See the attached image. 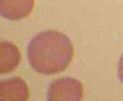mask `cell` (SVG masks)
<instances>
[{
  "instance_id": "8992f818",
  "label": "cell",
  "mask_w": 123,
  "mask_h": 101,
  "mask_svg": "<svg viewBox=\"0 0 123 101\" xmlns=\"http://www.w3.org/2000/svg\"><path fill=\"white\" fill-rule=\"evenodd\" d=\"M117 75L119 82L123 84V54L119 58L117 63Z\"/></svg>"
},
{
  "instance_id": "5b68a950",
  "label": "cell",
  "mask_w": 123,
  "mask_h": 101,
  "mask_svg": "<svg viewBox=\"0 0 123 101\" xmlns=\"http://www.w3.org/2000/svg\"><path fill=\"white\" fill-rule=\"evenodd\" d=\"M21 60L18 48L9 41L0 42V73H11L17 69Z\"/></svg>"
},
{
  "instance_id": "3957f363",
  "label": "cell",
  "mask_w": 123,
  "mask_h": 101,
  "mask_svg": "<svg viewBox=\"0 0 123 101\" xmlns=\"http://www.w3.org/2000/svg\"><path fill=\"white\" fill-rule=\"evenodd\" d=\"M29 96L28 86L21 78L13 77L0 82L1 100L25 101Z\"/></svg>"
},
{
  "instance_id": "6da1fadb",
  "label": "cell",
  "mask_w": 123,
  "mask_h": 101,
  "mask_svg": "<svg viewBox=\"0 0 123 101\" xmlns=\"http://www.w3.org/2000/svg\"><path fill=\"white\" fill-rule=\"evenodd\" d=\"M74 55L73 44L65 34L56 30L39 33L30 41L27 56L31 67L44 75L67 69Z\"/></svg>"
},
{
  "instance_id": "277c9868",
  "label": "cell",
  "mask_w": 123,
  "mask_h": 101,
  "mask_svg": "<svg viewBox=\"0 0 123 101\" xmlns=\"http://www.w3.org/2000/svg\"><path fill=\"white\" fill-rule=\"evenodd\" d=\"M35 0H0L1 16L10 20L28 17L32 12Z\"/></svg>"
},
{
  "instance_id": "7a4b0ae2",
  "label": "cell",
  "mask_w": 123,
  "mask_h": 101,
  "mask_svg": "<svg viewBox=\"0 0 123 101\" xmlns=\"http://www.w3.org/2000/svg\"><path fill=\"white\" fill-rule=\"evenodd\" d=\"M83 84L74 78L65 77L50 83L47 92L48 101H80L83 96Z\"/></svg>"
}]
</instances>
